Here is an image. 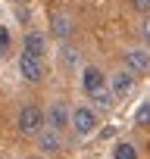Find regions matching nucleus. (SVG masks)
I'll return each instance as SVG.
<instances>
[{"label": "nucleus", "instance_id": "obj_1", "mask_svg": "<svg viewBox=\"0 0 150 159\" xmlns=\"http://www.w3.org/2000/svg\"><path fill=\"white\" fill-rule=\"evenodd\" d=\"M44 112L38 109V106H22L19 109V119H16V128H19V134H25V137H38L41 131H44Z\"/></svg>", "mask_w": 150, "mask_h": 159}, {"label": "nucleus", "instance_id": "obj_2", "mask_svg": "<svg viewBox=\"0 0 150 159\" xmlns=\"http://www.w3.org/2000/svg\"><path fill=\"white\" fill-rule=\"evenodd\" d=\"M69 128L78 134V137L94 134V131H97V112L88 109V106H75V109H72V122H69Z\"/></svg>", "mask_w": 150, "mask_h": 159}, {"label": "nucleus", "instance_id": "obj_3", "mask_svg": "<svg viewBox=\"0 0 150 159\" xmlns=\"http://www.w3.org/2000/svg\"><path fill=\"white\" fill-rule=\"evenodd\" d=\"M19 72H22V78H25L28 84H38L41 78H44V59L22 53V56H19Z\"/></svg>", "mask_w": 150, "mask_h": 159}, {"label": "nucleus", "instance_id": "obj_4", "mask_svg": "<svg viewBox=\"0 0 150 159\" xmlns=\"http://www.w3.org/2000/svg\"><path fill=\"white\" fill-rule=\"evenodd\" d=\"M125 72H131L134 78L150 72V50H125Z\"/></svg>", "mask_w": 150, "mask_h": 159}, {"label": "nucleus", "instance_id": "obj_5", "mask_svg": "<svg viewBox=\"0 0 150 159\" xmlns=\"http://www.w3.org/2000/svg\"><path fill=\"white\" fill-rule=\"evenodd\" d=\"M134 81H138V78H134L131 72H116V75H113V81H110L113 97H116V100H125V97L134 91Z\"/></svg>", "mask_w": 150, "mask_h": 159}, {"label": "nucleus", "instance_id": "obj_6", "mask_svg": "<svg viewBox=\"0 0 150 159\" xmlns=\"http://www.w3.org/2000/svg\"><path fill=\"white\" fill-rule=\"evenodd\" d=\"M44 119H47V125H50L53 131H66V128H69V122H72V112H69L63 103H53V106H50V112H47Z\"/></svg>", "mask_w": 150, "mask_h": 159}, {"label": "nucleus", "instance_id": "obj_7", "mask_svg": "<svg viewBox=\"0 0 150 159\" xmlns=\"http://www.w3.org/2000/svg\"><path fill=\"white\" fill-rule=\"evenodd\" d=\"M82 88H85V94H94V91L106 88V78H103V72H100L97 66H88V69L82 72Z\"/></svg>", "mask_w": 150, "mask_h": 159}, {"label": "nucleus", "instance_id": "obj_8", "mask_svg": "<svg viewBox=\"0 0 150 159\" xmlns=\"http://www.w3.org/2000/svg\"><path fill=\"white\" fill-rule=\"evenodd\" d=\"M50 34L59 38V41H66V38L72 34V19H69V13H50Z\"/></svg>", "mask_w": 150, "mask_h": 159}, {"label": "nucleus", "instance_id": "obj_9", "mask_svg": "<svg viewBox=\"0 0 150 159\" xmlns=\"http://www.w3.org/2000/svg\"><path fill=\"white\" fill-rule=\"evenodd\" d=\"M22 53L44 59V53H47V41H44V34H41V31H28V34H25V50H22Z\"/></svg>", "mask_w": 150, "mask_h": 159}, {"label": "nucleus", "instance_id": "obj_10", "mask_svg": "<svg viewBox=\"0 0 150 159\" xmlns=\"http://www.w3.org/2000/svg\"><path fill=\"white\" fill-rule=\"evenodd\" d=\"M38 147H41L44 153H56V150L63 147V137H59V131H53V128H44V131L38 134Z\"/></svg>", "mask_w": 150, "mask_h": 159}, {"label": "nucleus", "instance_id": "obj_11", "mask_svg": "<svg viewBox=\"0 0 150 159\" xmlns=\"http://www.w3.org/2000/svg\"><path fill=\"white\" fill-rule=\"evenodd\" d=\"M88 97H91L100 109H110V106L116 103V97H113V91H110V88H100V91H94V94H88Z\"/></svg>", "mask_w": 150, "mask_h": 159}, {"label": "nucleus", "instance_id": "obj_12", "mask_svg": "<svg viewBox=\"0 0 150 159\" xmlns=\"http://www.w3.org/2000/svg\"><path fill=\"white\" fill-rule=\"evenodd\" d=\"M113 159H138V150L131 147V143H116V150H113Z\"/></svg>", "mask_w": 150, "mask_h": 159}, {"label": "nucleus", "instance_id": "obj_13", "mask_svg": "<svg viewBox=\"0 0 150 159\" xmlns=\"http://www.w3.org/2000/svg\"><path fill=\"white\" fill-rule=\"evenodd\" d=\"M134 125H141V128H150V103H144V106L138 109V116H134Z\"/></svg>", "mask_w": 150, "mask_h": 159}, {"label": "nucleus", "instance_id": "obj_14", "mask_svg": "<svg viewBox=\"0 0 150 159\" xmlns=\"http://www.w3.org/2000/svg\"><path fill=\"white\" fill-rule=\"evenodd\" d=\"M63 62H66V66H75V62H78V50L63 47Z\"/></svg>", "mask_w": 150, "mask_h": 159}, {"label": "nucleus", "instance_id": "obj_15", "mask_svg": "<svg viewBox=\"0 0 150 159\" xmlns=\"http://www.w3.org/2000/svg\"><path fill=\"white\" fill-rule=\"evenodd\" d=\"M131 10H138V13H147V16H150V0H131Z\"/></svg>", "mask_w": 150, "mask_h": 159}, {"label": "nucleus", "instance_id": "obj_16", "mask_svg": "<svg viewBox=\"0 0 150 159\" xmlns=\"http://www.w3.org/2000/svg\"><path fill=\"white\" fill-rule=\"evenodd\" d=\"M141 38H144V44H150V16H147L144 25H141Z\"/></svg>", "mask_w": 150, "mask_h": 159}, {"label": "nucleus", "instance_id": "obj_17", "mask_svg": "<svg viewBox=\"0 0 150 159\" xmlns=\"http://www.w3.org/2000/svg\"><path fill=\"white\" fill-rule=\"evenodd\" d=\"M0 47H10V31H7V25H0Z\"/></svg>", "mask_w": 150, "mask_h": 159}, {"label": "nucleus", "instance_id": "obj_18", "mask_svg": "<svg viewBox=\"0 0 150 159\" xmlns=\"http://www.w3.org/2000/svg\"><path fill=\"white\" fill-rule=\"evenodd\" d=\"M3 56H7V50H3V47H0V59H3Z\"/></svg>", "mask_w": 150, "mask_h": 159}, {"label": "nucleus", "instance_id": "obj_19", "mask_svg": "<svg viewBox=\"0 0 150 159\" xmlns=\"http://www.w3.org/2000/svg\"><path fill=\"white\" fill-rule=\"evenodd\" d=\"M28 159H41V156H28Z\"/></svg>", "mask_w": 150, "mask_h": 159}, {"label": "nucleus", "instance_id": "obj_20", "mask_svg": "<svg viewBox=\"0 0 150 159\" xmlns=\"http://www.w3.org/2000/svg\"><path fill=\"white\" fill-rule=\"evenodd\" d=\"M16 3H25V0H16Z\"/></svg>", "mask_w": 150, "mask_h": 159}]
</instances>
